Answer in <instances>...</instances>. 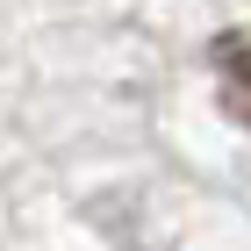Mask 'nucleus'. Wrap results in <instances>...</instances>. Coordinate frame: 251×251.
<instances>
[{"instance_id": "f257e3e1", "label": "nucleus", "mask_w": 251, "mask_h": 251, "mask_svg": "<svg viewBox=\"0 0 251 251\" xmlns=\"http://www.w3.org/2000/svg\"><path fill=\"white\" fill-rule=\"evenodd\" d=\"M215 72H223V108L237 122H251V29L215 43Z\"/></svg>"}]
</instances>
